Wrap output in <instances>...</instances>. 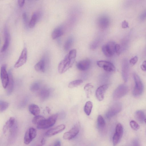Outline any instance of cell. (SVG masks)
<instances>
[{
    "label": "cell",
    "mask_w": 146,
    "mask_h": 146,
    "mask_svg": "<svg viewBox=\"0 0 146 146\" xmlns=\"http://www.w3.org/2000/svg\"><path fill=\"white\" fill-rule=\"evenodd\" d=\"M4 35L5 40L3 46L1 49V52H4L6 50L9 46V44L10 36L6 28H5L4 30Z\"/></svg>",
    "instance_id": "19"
},
{
    "label": "cell",
    "mask_w": 146,
    "mask_h": 146,
    "mask_svg": "<svg viewBox=\"0 0 146 146\" xmlns=\"http://www.w3.org/2000/svg\"><path fill=\"white\" fill-rule=\"evenodd\" d=\"M45 119L43 116L38 115L34 117L32 120V122L33 124L37 125Z\"/></svg>",
    "instance_id": "31"
},
{
    "label": "cell",
    "mask_w": 146,
    "mask_h": 146,
    "mask_svg": "<svg viewBox=\"0 0 146 146\" xmlns=\"http://www.w3.org/2000/svg\"><path fill=\"white\" fill-rule=\"evenodd\" d=\"M54 146H61V143L59 141H57L55 143Z\"/></svg>",
    "instance_id": "43"
},
{
    "label": "cell",
    "mask_w": 146,
    "mask_h": 146,
    "mask_svg": "<svg viewBox=\"0 0 146 146\" xmlns=\"http://www.w3.org/2000/svg\"><path fill=\"white\" fill-rule=\"evenodd\" d=\"M123 133V128L120 123L117 124L115 129V133L114 134L113 139V143L114 146L117 145L120 141Z\"/></svg>",
    "instance_id": "7"
},
{
    "label": "cell",
    "mask_w": 146,
    "mask_h": 146,
    "mask_svg": "<svg viewBox=\"0 0 146 146\" xmlns=\"http://www.w3.org/2000/svg\"><path fill=\"white\" fill-rule=\"evenodd\" d=\"M133 76L135 83L133 91V94L135 96H138L140 95L143 92V85L137 74L134 73Z\"/></svg>",
    "instance_id": "3"
},
{
    "label": "cell",
    "mask_w": 146,
    "mask_h": 146,
    "mask_svg": "<svg viewBox=\"0 0 146 146\" xmlns=\"http://www.w3.org/2000/svg\"><path fill=\"white\" fill-rule=\"evenodd\" d=\"M136 119L140 123H143L145 119V116L144 112L141 110H138L135 113Z\"/></svg>",
    "instance_id": "26"
},
{
    "label": "cell",
    "mask_w": 146,
    "mask_h": 146,
    "mask_svg": "<svg viewBox=\"0 0 146 146\" xmlns=\"http://www.w3.org/2000/svg\"></svg>",
    "instance_id": "47"
},
{
    "label": "cell",
    "mask_w": 146,
    "mask_h": 146,
    "mask_svg": "<svg viewBox=\"0 0 146 146\" xmlns=\"http://www.w3.org/2000/svg\"><path fill=\"white\" fill-rule=\"evenodd\" d=\"M16 123L15 119L13 117H11L6 122L3 126V133L5 134L7 130L11 128Z\"/></svg>",
    "instance_id": "21"
},
{
    "label": "cell",
    "mask_w": 146,
    "mask_h": 146,
    "mask_svg": "<svg viewBox=\"0 0 146 146\" xmlns=\"http://www.w3.org/2000/svg\"><path fill=\"white\" fill-rule=\"evenodd\" d=\"M9 106V104L7 102L3 101H0V111L3 112L6 110Z\"/></svg>",
    "instance_id": "34"
},
{
    "label": "cell",
    "mask_w": 146,
    "mask_h": 146,
    "mask_svg": "<svg viewBox=\"0 0 146 146\" xmlns=\"http://www.w3.org/2000/svg\"><path fill=\"white\" fill-rule=\"evenodd\" d=\"M73 38L72 37L68 38L64 44V49L65 50H68L71 47L73 42Z\"/></svg>",
    "instance_id": "32"
},
{
    "label": "cell",
    "mask_w": 146,
    "mask_h": 146,
    "mask_svg": "<svg viewBox=\"0 0 146 146\" xmlns=\"http://www.w3.org/2000/svg\"><path fill=\"white\" fill-rule=\"evenodd\" d=\"M100 42L99 39L93 41L90 45V48L92 50L95 49L98 46Z\"/></svg>",
    "instance_id": "36"
},
{
    "label": "cell",
    "mask_w": 146,
    "mask_h": 146,
    "mask_svg": "<svg viewBox=\"0 0 146 146\" xmlns=\"http://www.w3.org/2000/svg\"><path fill=\"white\" fill-rule=\"evenodd\" d=\"M137 61L138 57L137 56H135L129 60V63L131 65H133L137 63Z\"/></svg>",
    "instance_id": "38"
},
{
    "label": "cell",
    "mask_w": 146,
    "mask_h": 146,
    "mask_svg": "<svg viewBox=\"0 0 146 146\" xmlns=\"http://www.w3.org/2000/svg\"><path fill=\"white\" fill-rule=\"evenodd\" d=\"M129 72V66L126 61H123L122 66V75L123 79L125 82L127 81Z\"/></svg>",
    "instance_id": "18"
},
{
    "label": "cell",
    "mask_w": 146,
    "mask_h": 146,
    "mask_svg": "<svg viewBox=\"0 0 146 146\" xmlns=\"http://www.w3.org/2000/svg\"><path fill=\"white\" fill-rule=\"evenodd\" d=\"M93 88V86L90 83L87 84L84 86V89L87 98L90 97L92 94Z\"/></svg>",
    "instance_id": "28"
},
{
    "label": "cell",
    "mask_w": 146,
    "mask_h": 146,
    "mask_svg": "<svg viewBox=\"0 0 146 146\" xmlns=\"http://www.w3.org/2000/svg\"><path fill=\"white\" fill-rule=\"evenodd\" d=\"M27 59V50L26 48L23 50L17 61L14 65L15 68H17L23 65L26 62Z\"/></svg>",
    "instance_id": "13"
},
{
    "label": "cell",
    "mask_w": 146,
    "mask_h": 146,
    "mask_svg": "<svg viewBox=\"0 0 146 146\" xmlns=\"http://www.w3.org/2000/svg\"><path fill=\"white\" fill-rule=\"evenodd\" d=\"M97 124L100 128H104L106 125V122L103 117L101 115H99L97 118Z\"/></svg>",
    "instance_id": "30"
},
{
    "label": "cell",
    "mask_w": 146,
    "mask_h": 146,
    "mask_svg": "<svg viewBox=\"0 0 146 146\" xmlns=\"http://www.w3.org/2000/svg\"><path fill=\"white\" fill-rule=\"evenodd\" d=\"M63 33V30L61 27H57L52 31L51 34L52 38L53 39H56L62 36Z\"/></svg>",
    "instance_id": "24"
},
{
    "label": "cell",
    "mask_w": 146,
    "mask_h": 146,
    "mask_svg": "<svg viewBox=\"0 0 146 146\" xmlns=\"http://www.w3.org/2000/svg\"><path fill=\"white\" fill-rule=\"evenodd\" d=\"M141 69L145 71H146V60L144 61L141 66Z\"/></svg>",
    "instance_id": "40"
},
{
    "label": "cell",
    "mask_w": 146,
    "mask_h": 146,
    "mask_svg": "<svg viewBox=\"0 0 146 146\" xmlns=\"http://www.w3.org/2000/svg\"><path fill=\"white\" fill-rule=\"evenodd\" d=\"M130 125L131 128L135 131L138 130L140 128V126L134 120H131L130 121Z\"/></svg>",
    "instance_id": "35"
},
{
    "label": "cell",
    "mask_w": 146,
    "mask_h": 146,
    "mask_svg": "<svg viewBox=\"0 0 146 146\" xmlns=\"http://www.w3.org/2000/svg\"><path fill=\"white\" fill-rule=\"evenodd\" d=\"M122 108V104L119 102L113 104L109 108L106 113V117L110 118L119 113Z\"/></svg>",
    "instance_id": "6"
},
{
    "label": "cell",
    "mask_w": 146,
    "mask_h": 146,
    "mask_svg": "<svg viewBox=\"0 0 146 146\" xmlns=\"http://www.w3.org/2000/svg\"><path fill=\"white\" fill-rule=\"evenodd\" d=\"M36 134V131L35 128L33 127L29 128L27 130L24 135V143L26 145L29 144L35 138Z\"/></svg>",
    "instance_id": "8"
},
{
    "label": "cell",
    "mask_w": 146,
    "mask_h": 146,
    "mask_svg": "<svg viewBox=\"0 0 146 146\" xmlns=\"http://www.w3.org/2000/svg\"><path fill=\"white\" fill-rule=\"evenodd\" d=\"M50 95V91L47 89H43L41 90L39 93V96L41 100H44L47 99Z\"/></svg>",
    "instance_id": "25"
},
{
    "label": "cell",
    "mask_w": 146,
    "mask_h": 146,
    "mask_svg": "<svg viewBox=\"0 0 146 146\" xmlns=\"http://www.w3.org/2000/svg\"><path fill=\"white\" fill-rule=\"evenodd\" d=\"M58 117V114H56L51 115L47 119H45L37 125V128L46 129L52 127L55 124Z\"/></svg>",
    "instance_id": "2"
},
{
    "label": "cell",
    "mask_w": 146,
    "mask_h": 146,
    "mask_svg": "<svg viewBox=\"0 0 146 146\" xmlns=\"http://www.w3.org/2000/svg\"><path fill=\"white\" fill-rule=\"evenodd\" d=\"M46 64L45 59L42 58L35 65V69L37 71L44 72L46 70Z\"/></svg>",
    "instance_id": "20"
},
{
    "label": "cell",
    "mask_w": 146,
    "mask_h": 146,
    "mask_svg": "<svg viewBox=\"0 0 146 146\" xmlns=\"http://www.w3.org/2000/svg\"><path fill=\"white\" fill-rule=\"evenodd\" d=\"M115 53L118 55L120 54L122 51V48L120 45L116 44L115 47Z\"/></svg>",
    "instance_id": "37"
},
{
    "label": "cell",
    "mask_w": 146,
    "mask_h": 146,
    "mask_svg": "<svg viewBox=\"0 0 146 146\" xmlns=\"http://www.w3.org/2000/svg\"><path fill=\"white\" fill-rule=\"evenodd\" d=\"M25 1L24 0H19L17 1L18 4L20 7H22L24 4Z\"/></svg>",
    "instance_id": "41"
},
{
    "label": "cell",
    "mask_w": 146,
    "mask_h": 146,
    "mask_svg": "<svg viewBox=\"0 0 146 146\" xmlns=\"http://www.w3.org/2000/svg\"><path fill=\"white\" fill-rule=\"evenodd\" d=\"M9 80L7 87V95H10L13 92L14 88V80L11 70L9 71Z\"/></svg>",
    "instance_id": "17"
},
{
    "label": "cell",
    "mask_w": 146,
    "mask_h": 146,
    "mask_svg": "<svg viewBox=\"0 0 146 146\" xmlns=\"http://www.w3.org/2000/svg\"><path fill=\"white\" fill-rule=\"evenodd\" d=\"M46 110L47 111V112L48 113H49L50 111V108L48 107H46Z\"/></svg>",
    "instance_id": "45"
},
{
    "label": "cell",
    "mask_w": 146,
    "mask_h": 146,
    "mask_svg": "<svg viewBox=\"0 0 146 146\" xmlns=\"http://www.w3.org/2000/svg\"><path fill=\"white\" fill-rule=\"evenodd\" d=\"M80 131L79 126L77 124L75 125L69 131L64 133L63 138L65 140H70L75 137L78 133Z\"/></svg>",
    "instance_id": "9"
},
{
    "label": "cell",
    "mask_w": 146,
    "mask_h": 146,
    "mask_svg": "<svg viewBox=\"0 0 146 146\" xmlns=\"http://www.w3.org/2000/svg\"><path fill=\"white\" fill-rule=\"evenodd\" d=\"M128 88L127 86L121 84L115 90L113 94V98L115 100L120 99L127 93Z\"/></svg>",
    "instance_id": "5"
},
{
    "label": "cell",
    "mask_w": 146,
    "mask_h": 146,
    "mask_svg": "<svg viewBox=\"0 0 146 146\" xmlns=\"http://www.w3.org/2000/svg\"><path fill=\"white\" fill-rule=\"evenodd\" d=\"M110 23L109 19L106 16L102 15L98 19V25L99 28L102 30H105L108 28Z\"/></svg>",
    "instance_id": "14"
},
{
    "label": "cell",
    "mask_w": 146,
    "mask_h": 146,
    "mask_svg": "<svg viewBox=\"0 0 146 146\" xmlns=\"http://www.w3.org/2000/svg\"><path fill=\"white\" fill-rule=\"evenodd\" d=\"M98 66L103 68L106 71L113 72L115 70V68L113 64L111 62L105 60H100L97 62Z\"/></svg>",
    "instance_id": "10"
},
{
    "label": "cell",
    "mask_w": 146,
    "mask_h": 146,
    "mask_svg": "<svg viewBox=\"0 0 146 146\" xmlns=\"http://www.w3.org/2000/svg\"><path fill=\"white\" fill-rule=\"evenodd\" d=\"M22 18L23 21L25 22L27 19V15L25 13H24L22 14Z\"/></svg>",
    "instance_id": "42"
},
{
    "label": "cell",
    "mask_w": 146,
    "mask_h": 146,
    "mask_svg": "<svg viewBox=\"0 0 146 146\" xmlns=\"http://www.w3.org/2000/svg\"><path fill=\"white\" fill-rule=\"evenodd\" d=\"M93 107V104L90 101H87L84 106V111L87 115H89L91 112Z\"/></svg>",
    "instance_id": "27"
},
{
    "label": "cell",
    "mask_w": 146,
    "mask_h": 146,
    "mask_svg": "<svg viewBox=\"0 0 146 146\" xmlns=\"http://www.w3.org/2000/svg\"><path fill=\"white\" fill-rule=\"evenodd\" d=\"M65 125L63 124L59 125L56 127L47 131L45 135L47 137H51L63 131L65 128Z\"/></svg>",
    "instance_id": "12"
},
{
    "label": "cell",
    "mask_w": 146,
    "mask_h": 146,
    "mask_svg": "<svg viewBox=\"0 0 146 146\" xmlns=\"http://www.w3.org/2000/svg\"><path fill=\"white\" fill-rule=\"evenodd\" d=\"M29 112L35 116L39 115L40 112V109L37 105L35 104H31L29 106Z\"/></svg>",
    "instance_id": "23"
},
{
    "label": "cell",
    "mask_w": 146,
    "mask_h": 146,
    "mask_svg": "<svg viewBox=\"0 0 146 146\" xmlns=\"http://www.w3.org/2000/svg\"><path fill=\"white\" fill-rule=\"evenodd\" d=\"M121 27L123 28H128L129 26L128 22L126 20H124L122 23Z\"/></svg>",
    "instance_id": "39"
},
{
    "label": "cell",
    "mask_w": 146,
    "mask_h": 146,
    "mask_svg": "<svg viewBox=\"0 0 146 146\" xmlns=\"http://www.w3.org/2000/svg\"><path fill=\"white\" fill-rule=\"evenodd\" d=\"M6 65L3 64L1 68L0 76L1 82L3 87L7 88L9 80V74L6 70Z\"/></svg>",
    "instance_id": "11"
},
{
    "label": "cell",
    "mask_w": 146,
    "mask_h": 146,
    "mask_svg": "<svg viewBox=\"0 0 146 146\" xmlns=\"http://www.w3.org/2000/svg\"><path fill=\"white\" fill-rule=\"evenodd\" d=\"M39 13L37 12H35L32 16L29 26L30 28L34 27L40 18Z\"/></svg>",
    "instance_id": "22"
},
{
    "label": "cell",
    "mask_w": 146,
    "mask_h": 146,
    "mask_svg": "<svg viewBox=\"0 0 146 146\" xmlns=\"http://www.w3.org/2000/svg\"><path fill=\"white\" fill-rule=\"evenodd\" d=\"M83 83L82 80H76L70 82L68 85V87L69 88H73Z\"/></svg>",
    "instance_id": "29"
},
{
    "label": "cell",
    "mask_w": 146,
    "mask_h": 146,
    "mask_svg": "<svg viewBox=\"0 0 146 146\" xmlns=\"http://www.w3.org/2000/svg\"><path fill=\"white\" fill-rule=\"evenodd\" d=\"M115 44L114 42L110 41L102 46V51L106 56L108 57H111L115 53Z\"/></svg>",
    "instance_id": "4"
},
{
    "label": "cell",
    "mask_w": 146,
    "mask_h": 146,
    "mask_svg": "<svg viewBox=\"0 0 146 146\" xmlns=\"http://www.w3.org/2000/svg\"><path fill=\"white\" fill-rule=\"evenodd\" d=\"M45 140L44 138H43L41 141V143L42 145H43L45 144Z\"/></svg>",
    "instance_id": "44"
},
{
    "label": "cell",
    "mask_w": 146,
    "mask_h": 146,
    "mask_svg": "<svg viewBox=\"0 0 146 146\" xmlns=\"http://www.w3.org/2000/svg\"><path fill=\"white\" fill-rule=\"evenodd\" d=\"M108 87V84H105L99 86L97 89L96 92V96L99 101H102L103 100L105 92Z\"/></svg>",
    "instance_id": "15"
},
{
    "label": "cell",
    "mask_w": 146,
    "mask_h": 146,
    "mask_svg": "<svg viewBox=\"0 0 146 146\" xmlns=\"http://www.w3.org/2000/svg\"><path fill=\"white\" fill-rule=\"evenodd\" d=\"M76 50L75 49L71 50L59 63L58 70L60 74L65 72L72 66L74 62L76 56Z\"/></svg>",
    "instance_id": "1"
},
{
    "label": "cell",
    "mask_w": 146,
    "mask_h": 146,
    "mask_svg": "<svg viewBox=\"0 0 146 146\" xmlns=\"http://www.w3.org/2000/svg\"><path fill=\"white\" fill-rule=\"evenodd\" d=\"M91 62L88 59H84L79 62L76 64L77 68L81 71H85L90 67Z\"/></svg>",
    "instance_id": "16"
},
{
    "label": "cell",
    "mask_w": 146,
    "mask_h": 146,
    "mask_svg": "<svg viewBox=\"0 0 146 146\" xmlns=\"http://www.w3.org/2000/svg\"><path fill=\"white\" fill-rule=\"evenodd\" d=\"M40 86V83L38 82H35L31 84L30 87V89L32 91H36L39 89Z\"/></svg>",
    "instance_id": "33"
},
{
    "label": "cell",
    "mask_w": 146,
    "mask_h": 146,
    "mask_svg": "<svg viewBox=\"0 0 146 146\" xmlns=\"http://www.w3.org/2000/svg\"><path fill=\"white\" fill-rule=\"evenodd\" d=\"M144 121L146 123V118L144 120Z\"/></svg>",
    "instance_id": "46"
}]
</instances>
